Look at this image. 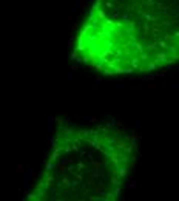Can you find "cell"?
Masks as SVG:
<instances>
[{
	"label": "cell",
	"mask_w": 179,
	"mask_h": 201,
	"mask_svg": "<svg viewBox=\"0 0 179 201\" xmlns=\"http://www.w3.org/2000/svg\"><path fill=\"white\" fill-rule=\"evenodd\" d=\"M73 57L105 76L179 63V0H93Z\"/></svg>",
	"instance_id": "cell-1"
},
{
	"label": "cell",
	"mask_w": 179,
	"mask_h": 201,
	"mask_svg": "<svg viewBox=\"0 0 179 201\" xmlns=\"http://www.w3.org/2000/svg\"><path fill=\"white\" fill-rule=\"evenodd\" d=\"M138 139L111 125H73L57 130L50 158L30 198L113 201L136 162Z\"/></svg>",
	"instance_id": "cell-2"
}]
</instances>
